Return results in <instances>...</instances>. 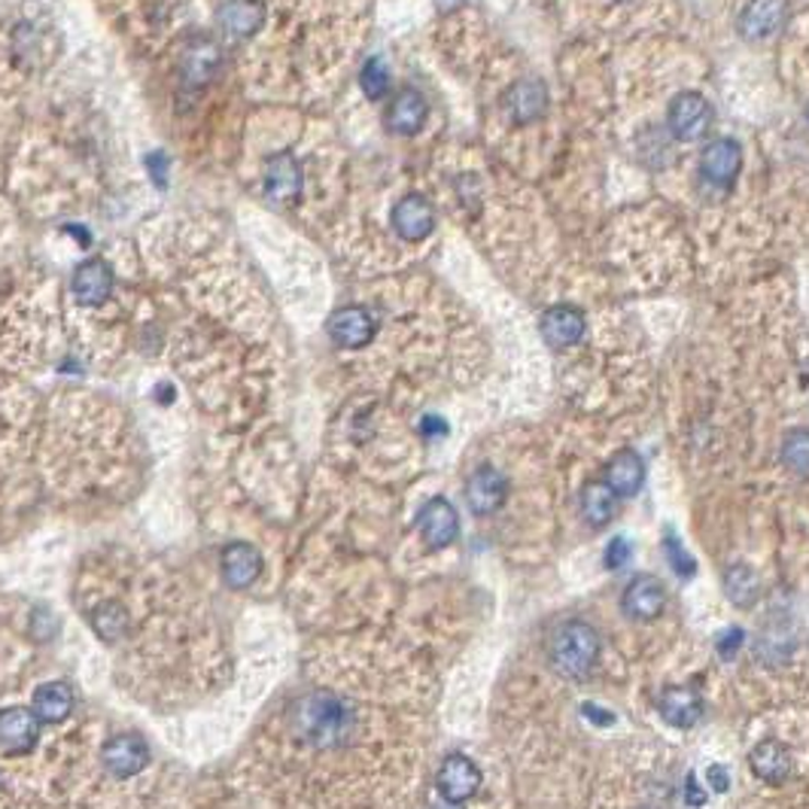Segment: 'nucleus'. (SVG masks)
<instances>
[{
  "instance_id": "obj_22",
  "label": "nucleus",
  "mask_w": 809,
  "mask_h": 809,
  "mask_svg": "<svg viewBox=\"0 0 809 809\" xmlns=\"http://www.w3.org/2000/svg\"><path fill=\"white\" fill-rule=\"evenodd\" d=\"M749 764H752V773L758 779L770 782V785H779L791 773V754H788V749L782 742L764 740L752 749Z\"/></svg>"
},
{
  "instance_id": "obj_11",
  "label": "nucleus",
  "mask_w": 809,
  "mask_h": 809,
  "mask_svg": "<svg viewBox=\"0 0 809 809\" xmlns=\"http://www.w3.org/2000/svg\"><path fill=\"white\" fill-rule=\"evenodd\" d=\"M393 229L402 241H424L436 232V207L424 195H405L393 207Z\"/></svg>"
},
{
  "instance_id": "obj_27",
  "label": "nucleus",
  "mask_w": 809,
  "mask_h": 809,
  "mask_svg": "<svg viewBox=\"0 0 809 809\" xmlns=\"http://www.w3.org/2000/svg\"><path fill=\"white\" fill-rule=\"evenodd\" d=\"M581 515L590 527H605L615 515V490L605 481H590L581 494Z\"/></svg>"
},
{
  "instance_id": "obj_40",
  "label": "nucleus",
  "mask_w": 809,
  "mask_h": 809,
  "mask_svg": "<svg viewBox=\"0 0 809 809\" xmlns=\"http://www.w3.org/2000/svg\"><path fill=\"white\" fill-rule=\"evenodd\" d=\"M436 809H456V804H448V807H436Z\"/></svg>"
},
{
  "instance_id": "obj_21",
  "label": "nucleus",
  "mask_w": 809,
  "mask_h": 809,
  "mask_svg": "<svg viewBox=\"0 0 809 809\" xmlns=\"http://www.w3.org/2000/svg\"><path fill=\"white\" fill-rule=\"evenodd\" d=\"M265 22L262 0H226L220 7V25L229 37H253Z\"/></svg>"
},
{
  "instance_id": "obj_20",
  "label": "nucleus",
  "mask_w": 809,
  "mask_h": 809,
  "mask_svg": "<svg viewBox=\"0 0 809 809\" xmlns=\"http://www.w3.org/2000/svg\"><path fill=\"white\" fill-rule=\"evenodd\" d=\"M658 709L672 727H694L703 718V700L694 687L672 685L660 694Z\"/></svg>"
},
{
  "instance_id": "obj_2",
  "label": "nucleus",
  "mask_w": 809,
  "mask_h": 809,
  "mask_svg": "<svg viewBox=\"0 0 809 809\" xmlns=\"http://www.w3.org/2000/svg\"><path fill=\"white\" fill-rule=\"evenodd\" d=\"M600 633L588 621H566L560 624L548 645V660L563 679H585L600 660Z\"/></svg>"
},
{
  "instance_id": "obj_25",
  "label": "nucleus",
  "mask_w": 809,
  "mask_h": 809,
  "mask_svg": "<svg viewBox=\"0 0 809 809\" xmlns=\"http://www.w3.org/2000/svg\"><path fill=\"white\" fill-rule=\"evenodd\" d=\"M725 593L737 609H752L761 597V578L749 563H733L725 573Z\"/></svg>"
},
{
  "instance_id": "obj_37",
  "label": "nucleus",
  "mask_w": 809,
  "mask_h": 809,
  "mask_svg": "<svg viewBox=\"0 0 809 809\" xmlns=\"http://www.w3.org/2000/svg\"><path fill=\"white\" fill-rule=\"evenodd\" d=\"M147 165H150V174L155 177V183L165 186V155L162 152H152V155H147Z\"/></svg>"
},
{
  "instance_id": "obj_26",
  "label": "nucleus",
  "mask_w": 809,
  "mask_h": 809,
  "mask_svg": "<svg viewBox=\"0 0 809 809\" xmlns=\"http://www.w3.org/2000/svg\"><path fill=\"white\" fill-rule=\"evenodd\" d=\"M73 709V694L65 682H46V685L37 687L34 694V713L41 715V721H65Z\"/></svg>"
},
{
  "instance_id": "obj_4",
  "label": "nucleus",
  "mask_w": 809,
  "mask_h": 809,
  "mask_svg": "<svg viewBox=\"0 0 809 809\" xmlns=\"http://www.w3.org/2000/svg\"><path fill=\"white\" fill-rule=\"evenodd\" d=\"M101 761L111 776L116 779H131L138 776L140 770L147 767L150 761V746L140 740L138 733H119V737H111L101 749Z\"/></svg>"
},
{
  "instance_id": "obj_16",
  "label": "nucleus",
  "mask_w": 809,
  "mask_h": 809,
  "mask_svg": "<svg viewBox=\"0 0 809 809\" xmlns=\"http://www.w3.org/2000/svg\"><path fill=\"white\" fill-rule=\"evenodd\" d=\"M374 332H378L374 316L359 304H347L342 311H335L330 320L332 342L342 347H366L374 338Z\"/></svg>"
},
{
  "instance_id": "obj_3",
  "label": "nucleus",
  "mask_w": 809,
  "mask_h": 809,
  "mask_svg": "<svg viewBox=\"0 0 809 809\" xmlns=\"http://www.w3.org/2000/svg\"><path fill=\"white\" fill-rule=\"evenodd\" d=\"M713 125V104L697 92H682L667 107V128L675 140H700Z\"/></svg>"
},
{
  "instance_id": "obj_6",
  "label": "nucleus",
  "mask_w": 809,
  "mask_h": 809,
  "mask_svg": "<svg viewBox=\"0 0 809 809\" xmlns=\"http://www.w3.org/2000/svg\"><path fill=\"white\" fill-rule=\"evenodd\" d=\"M539 332H542V338L548 347L554 350H566V347H576L581 338H585V332H588V320L585 314L573 308V304H554L548 308L542 320H539Z\"/></svg>"
},
{
  "instance_id": "obj_34",
  "label": "nucleus",
  "mask_w": 809,
  "mask_h": 809,
  "mask_svg": "<svg viewBox=\"0 0 809 809\" xmlns=\"http://www.w3.org/2000/svg\"><path fill=\"white\" fill-rule=\"evenodd\" d=\"M581 713H585V718H588V721H593V725H600V727L615 725V715H612V713L605 715V709L593 706V703H585V706H581Z\"/></svg>"
},
{
  "instance_id": "obj_12",
  "label": "nucleus",
  "mask_w": 809,
  "mask_h": 809,
  "mask_svg": "<svg viewBox=\"0 0 809 809\" xmlns=\"http://www.w3.org/2000/svg\"><path fill=\"white\" fill-rule=\"evenodd\" d=\"M439 791L448 804H466L481 788V770L469 761L466 754H451L439 767Z\"/></svg>"
},
{
  "instance_id": "obj_28",
  "label": "nucleus",
  "mask_w": 809,
  "mask_h": 809,
  "mask_svg": "<svg viewBox=\"0 0 809 809\" xmlns=\"http://www.w3.org/2000/svg\"><path fill=\"white\" fill-rule=\"evenodd\" d=\"M92 627L104 643H119L128 636V612L119 603H101L92 612Z\"/></svg>"
},
{
  "instance_id": "obj_39",
  "label": "nucleus",
  "mask_w": 809,
  "mask_h": 809,
  "mask_svg": "<svg viewBox=\"0 0 809 809\" xmlns=\"http://www.w3.org/2000/svg\"><path fill=\"white\" fill-rule=\"evenodd\" d=\"M463 0H439V7L441 10H453V7H460Z\"/></svg>"
},
{
  "instance_id": "obj_18",
  "label": "nucleus",
  "mask_w": 809,
  "mask_h": 809,
  "mask_svg": "<svg viewBox=\"0 0 809 809\" xmlns=\"http://www.w3.org/2000/svg\"><path fill=\"white\" fill-rule=\"evenodd\" d=\"M73 296L77 302L85 304V308H95V304H104L111 299L113 292V271L111 265L104 259H89L83 262L77 271H73Z\"/></svg>"
},
{
  "instance_id": "obj_10",
  "label": "nucleus",
  "mask_w": 809,
  "mask_h": 809,
  "mask_svg": "<svg viewBox=\"0 0 809 809\" xmlns=\"http://www.w3.org/2000/svg\"><path fill=\"white\" fill-rule=\"evenodd\" d=\"M302 165L296 162V155L289 152H277L265 165V195L277 201V205H292L302 195Z\"/></svg>"
},
{
  "instance_id": "obj_19",
  "label": "nucleus",
  "mask_w": 809,
  "mask_h": 809,
  "mask_svg": "<svg viewBox=\"0 0 809 809\" xmlns=\"http://www.w3.org/2000/svg\"><path fill=\"white\" fill-rule=\"evenodd\" d=\"M426 116H429L426 97L420 95V92H414V89H405V92H398V95L393 97V104H390V111H386V125H390L393 135L412 138V135H417V131L424 128Z\"/></svg>"
},
{
  "instance_id": "obj_38",
  "label": "nucleus",
  "mask_w": 809,
  "mask_h": 809,
  "mask_svg": "<svg viewBox=\"0 0 809 809\" xmlns=\"http://www.w3.org/2000/svg\"><path fill=\"white\" fill-rule=\"evenodd\" d=\"M685 800L687 807H703V804H706V795L697 788V779H694V776H687L685 782Z\"/></svg>"
},
{
  "instance_id": "obj_31",
  "label": "nucleus",
  "mask_w": 809,
  "mask_h": 809,
  "mask_svg": "<svg viewBox=\"0 0 809 809\" xmlns=\"http://www.w3.org/2000/svg\"><path fill=\"white\" fill-rule=\"evenodd\" d=\"M663 554H667L670 566L682 578H691L694 573H697V563H694V557H691L685 548H682V542L675 539L672 530H667V535H663Z\"/></svg>"
},
{
  "instance_id": "obj_30",
  "label": "nucleus",
  "mask_w": 809,
  "mask_h": 809,
  "mask_svg": "<svg viewBox=\"0 0 809 809\" xmlns=\"http://www.w3.org/2000/svg\"><path fill=\"white\" fill-rule=\"evenodd\" d=\"M359 85H362V92L371 97V101H378V97H384L390 92V70L381 58H369L366 65H362V73H359Z\"/></svg>"
},
{
  "instance_id": "obj_8",
  "label": "nucleus",
  "mask_w": 809,
  "mask_h": 809,
  "mask_svg": "<svg viewBox=\"0 0 809 809\" xmlns=\"http://www.w3.org/2000/svg\"><path fill=\"white\" fill-rule=\"evenodd\" d=\"M417 527H420V535L429 548H448L456 542L460 535V518H456V508L444 499V496H436L429 499L420 515H417Z\"/></svg>"
},
{
  "instance_id": "obj_17",
  "label": "nucleus",
  "mask_w": 809,
  "mask_h": 809,
  "mask_svg": "<svg viewBox=\"0 0 809 809\" xmlns=\"http://www.w3.org/2000/svg\"><path fill=\"white\" fill-rule=\"evenodd\" d=\"M506 111L515 123H535L542 119L548 111V89L542 80H518L515 85H508L506 92Z\"/></svg>"
},
{
  "instance_id": "obj_1",
  "label": "nucleus",
  "mask_w": 809,
  "mask_h": 809,
  "mask_svg": "<svg viewBox=\"0 0 809 809\" xmlns=\"http://www.w3.org/2000/svg\"><path fill=\"white\" fill-rule=\"evenodd\" d=\"M289 727L314 749H335L350 740L354 713L342 697H335L330 691H316L292 703Z\"/></svg>"
},
{
  "instance_id": "obj_36",
  "label": "nucleus",
  "mask_w": 809,
  "mask_h": 809,
  "mask_svg": "<svg viewBox=\"0 0 809 809\" xmlns=\"http://www.w3.org/2000/svg\"><path fill=\"white\" fill-rule=\"evenodd\" d=\"M420 432H424L426 439H436V436H448V424L441 420V417H424V424H420Z\"/></svg>"
},
{
  "instance_id": "obj_9",
  "label": "nucleus",
  "mask_w": 809,
  "mask_h": 809,
  "mask_svg": "<svg viewBox=\"0 0 809 809\" xmlns=\"http://www.w3.org/2000/svg\"><path fill=\"white\" fill-rule=\"evenodd\" d=\"M621 609L624 615L636 617V621H655V617L663 615L667 609V588L658 576H636L624 588V597H621Z\"/></svg>"
},
{
  "instance_id": "obj_33",
  "label": "nucleus",
  "mask_w": 809,
  "mask_h": 809,
  "mask_svg": "<svg viewBox=\"0 0 809 809\" xmlns=\"http://www.w3.org/2000/svg\"><path fill=\"white\" fill-rule=\"evenodd\" d=\"M742 639H746V633H742L740 627H727V631L715 639V651H718L725 660H733L737 658V651L742 648Z\"/></svg>"
},
{
  "instance_id": "obj_32",
  "label": "nucleus",
  "mask_w": 809,
  "mask_h": 809,
  "mask_svg": "<svg viewBox=\"0 0 809 809\" xmlns=\"http://www.w3.org/2000/svg\"><path fill=\"white\" fill-rule=\"evenodd\" d=\"M603 560H605V566H609V569H624V566L633 560L631 539H624V535H615V539L609 542V548H605Z\"/></svg>"
},
{
  "instance_id": "obj_23",
  "label": "nucleus",
  "mask_w": 809,
  "mask_h": 809,
  "mask_svg": "<svg viewBox=\"0 0 809 809\" xmlns=\"http://www.w3.org/2000/svg\"><path fill=\"white\" fill-rule=\"evenodd\" d=\"M645 481V463L636 451H617L605 466V484L615 490V496L639 494Z\"/></svg>"
},
{
  "instance_id": "obj_24",
  "label": "nucleus",
  "mask_w": 809,
  "mask_h": 809,
  "mask_svg": "<svg viewBox=\"0 0 809 809\" xmlns=\"http://www.w3.org/2000/svg\"><path fill=\"white\" fill-rule=\"evenodd\" d=\"M220 68V49L213 43H193L183 56V80L189 85H205L217 77Z\"/></svg>"
},
{
  "instance_id": "obj_7",
  "label": "nucleus",
  "mask_w": 809,
  "mask_h": 809,
  "mask_svg": "<svg viewBox=\"0 0 809 809\" xmlns=\"http://www.w3.org/2000/svg\"><path fill=\"white\" fill-rule=\"evenodd\" d=\"M506 499H508V481L499 469L481 466L469 475L466 502H469V511H472V515L487 518V515L499 511Z\"/></svg>"
},
{
  "instance_id": "obj_15",
  "label": "nucleus",
  "mask_w": 809,
  "mask_h": 809,
  "mask_svg": "<svg viewBox=\"0 0 809 809\" xmlns=\"http://www.w3.org/2000/svg\"><path fill=\"white\" fill-rule=\"evenodd\" d=\"M222 581L234 590H247L262 576V554L247 542H232L220 557Z\"/></svg>"
},
{
  "instance_id": "obj_14",
  "label": "nucleus",
  "mask_w": 809,
  "mask_h": 809,
  "mask_svg": "<svg viewBox=\"0 0 809 809\" xmlns=\"http://www.w3.org/2000/svg\"><path fill=\"white\" fill-rule=\"evenodd\" d=\"M37 740H41V715L19 706L0 713V746L7 752H31Z\"/></svg>"
},
{
  "instance_id": "obj_5",
  "label": "nucleus",
  "mask_w": 809,
  "mask_h": 809,
  "mask_svg": "<svg viewBox=\"0 0 809 809\" xmlns=\"http://www.w3.org/2000/svg\"><path fill=\"white\" fill-rule=\"evenodd\" d=\"M742 165V152L737 147V140L730 138H718L709 140L703 152H700V174L706 183L713 186H721V189H730L733 180L740 174Z\"/></svg>"
},
{
  "instance_id": "obj_13",
  "label": "nucleus",
  "mask_w": 809,
  "mask_h": 809,
  "mask_svg": "<svg viewBox=\"0 0 809 809\" xmlns=\"http://www.w3.org/2000/svg\"><path fill=\"white\" fill-rule=\"evenodd\" d=\"M788 15V3L785 0H749L740 13V34L749 43L767 41L776 31L785 25Z\"/></svg>"
},
{
  "instance_id": "obj_35",
  "label": "nucleus",
  "mask_w": 809,
  "mask_h": 809,
  "mask_svg": "<svg viewBox=\"0 0 809 809\" xmlns=\"http://www.w3.org/2000/svg\"><path fill=\"white\" fill-rule=\"evenodd\" d=\"M706 779H709V785H713L718 795H725L727 785H730V776H727V770L721 764H713V767L706 770Z\"/></svg>"
},
{
  "instance_id": "obj_29",
  "label": "nucleus",
  "mask_w": 809,
  "mask_h": 809,
  "mask_svg": "<svg viewBox=\"0 0 809 809\" xmlns=\"http://www.w3.org/2000/svg\"><path fill=\"white\" fill-rule=\"evenodd\" d=\"M782 460L785 466L797 475H809V432L807 429H791L782 441Z\"/></svg>"
}]
</instances>
